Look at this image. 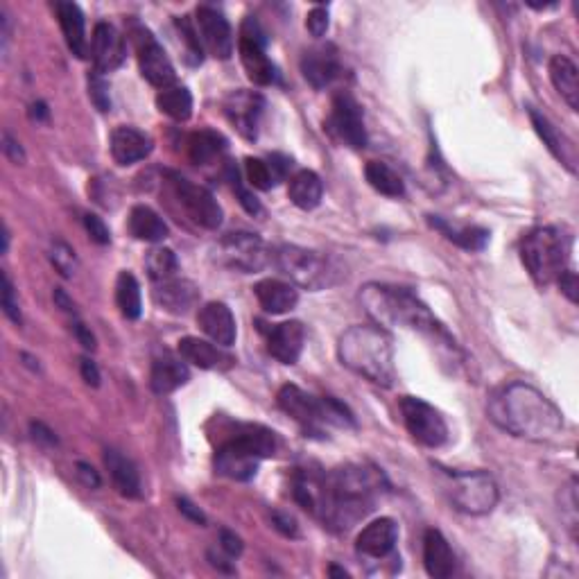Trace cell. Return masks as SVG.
<instances>
[{
	"instance_id": "obj_7",
	"label": "cell",
	"mask_w": 579,
	"mask_h": 579,
	"mask_svg": "<svg viewBox=\"0 0 579 579\" xmlns=\"http://www.w3.org/2000/svg\"><path fill=\"white\" fill-rule=\"evenodd\" d=\"M272 263L283 276H288L292 285L313 292L337 283V274H340L331 258L299 245H281L272 252Z\"/></svg>"
},
{
	"instance_id": "obj_47",
	"label": "cell",
	"mask_w": 579,
	"mask_h": 579,
	"mask_svg": "<svg viewBox=\"0 0 579 579\" xmlns=\"http://www.w3.org/2000/svg\"><path fill=\"white\" fill-rule=\"evenodd\" d=\"M328 10L326 7H322V5H317V7H313V10L308 12V16H306V28H308V32L313 34L315 39H322L324 34L328 32Z\"/></svg>"
},
{
	"instance_id": "obj_27",
	"label": "cell",
	"mask_w": 579,
	"mask_h": 579,
	"mask_svg": "<svg viewBox=\"0 0 579 579\" xmlns=\"http://www.w3.org/2000/svg\"><path fill=\"white\" fill-rule=\"evenodd\" d=\"M423 566L435 579H446L455 573V552L439 530L423 534Z\"/></svg>"
},
{
	"instance_id": "obj_59",
	"label": "cell",
	"mask_w": 579,
	"mask_h": 579,
	"mask_svg": "<svg viewBox=\"0 0 579 579\" xmlns=\"http://www.w3.org/2000/svg\"><path fill=\"white\" fill-rule=\"evenodd\" d=\"M328 575H335V577H349L347 570H344V568H335V566L328 568Z\"/></svg>"
},
{
	"instance_id": "obj_2",
	"label": "cell",
	"mask_w": 579,
	"mask_h": 579,
	"mask_svg": "<svg viewBox=\"0 0 579 579\" xmlns=\"http://www.w3.org/2000/svg\"><path fill=\"white\" fill-rule=\"evenodd\" d=\"M489 419L507 435L550 442L564 430V414L546 394L527 383H509L489 396Z\"/></svg>"
},
{
	"instance_id": "obj_18",
	"label": "cell",
	"mask_w": 579,
	"mask_h": 579,
	"mask_svg": "<svg viewBox=\"0 0 579 579\" xmlns=\"http://www.w3.org/2000/svg\"><path fill=\"white\" fill-rule=\"evenodd\" d=\"M127 57L125 37L120 34L116 25L98 23L93 28L91 37V59L98 73H111L123 66Z\"/></svg>"
},
{
	"instance_id": "obj_52",
	"label": "cell",
	"mask_w": 579,
	"mask_h": 579,
	"mask_svg": "<svg viewBox=\"0 0 579 579\" xmlns=\"http://www.w3.org/2000/svg\"><path fill=\"white\" fill-rule=\"evenodd\" d=\"M73 333L77 337V342H80L86 351L98 349V344H95V335L91 333V328L86 326L84 322H80V319H75V322H73Z\"/></svg>"
},
{
	"instance_id": "obj_15",
	"label": "cell",
	"mask_w": 579,
	"mask_h": 579,
	"mask_svg": "<svg viewBox=\"0 0 579 579\" xmlns=\"http://www.w3.org/2000/svg\"><path fill=\"white\" fill-rule=\"evenodd\" d=\"M265 109V100L261 93L256 91H231L224 98V116L233 125L236 132L247 138V141H256L258 127H261V116Z\"/></svg>"
},
{
	"instance_id": "obj_30",
	"label": "cell",
	"mask_w": 579,
	"mask_h": 579,
	"mask_svg": "<svg viewBox=\"0 0 579 579\" xmlns=\"http://www.w3.org/2000/svg\"><path fill=\"white\" fill-rule=\"evenodd\" d=\"M190 380L188 365L181 358L175 356H161L154 360L150 371V387L154 394L166 396L177 392L179 387H184Z\"/></svg>"
},
{
	"instance_id": "obj_25",
	"label": "cell",
	"mask_w": 579,
	"mask_h": 579,
	"mask_svg": "<svg viewBox=\"0 0 579 579\" xmlns=\"http://www.w3.org/2000/svg\"><path fill=\"white\" fill-rule=\"evenodd\" d=\"M530 118H532V125H534V132L539 134V138L543 141V145L550 150L552 157H555L561 166H566L568 172H577V148L575 143L570 141V138L559 132V129L550 123V120L539 114L537 109H530Z\"/></svg>"
},
{
	"instance_id": "obj_6",
	"label": "cell",
	"mask_w": 579,
	"mask_h": 579,
	"mask_svg": "<svg viewBox=\"0 0 579 579\" xmlns=\"http://www.w3.org/2000/svg\"><path fill=\"white\" fill-rule=\"evenodd\" d=\"M570 243L573 240L559 227H539L527 233L521 243V261L534 283L541 288L557 283L568 270Z\"/></svg>"
},
{
	"instance_id": "obj_49",
	"label": "cell",
	"mask_w": 579,
	"mask_h": 579,
	"mask_svg": "<svg viewBox=\"0 0 579 579\" xmlns=\"http://www.w3.org/2000/svg\"><path fill=\"white\" fill-rule=\"evenodd\" d=\"M557 285L561 288V295H564L570 304H577L579 283H577V274L573 270H566L564 274H561L557 279Z\"/></svg>"
},
{
	"instance_id": "obj_32",
	"label": "cell",
	"mask_w": 579,
	"mask_h": 579,
	"mask_svg": "<svg viewBox=\"0 0 579 579\" xmlns=\"http://www.w3.org/2000/svg\"><path fill=\"white\" fill-rule=\"evenodd\" d=\"M550 80L557 93L566 100V105L579 111V71L573 59L566 55H555L550 59Z\"/></svg>"
},
{
	"instance_id": "obj_45",
	"label": "cell",
	"mask_w": 579,
	"mask_h": 579,
	"mask_svg": "<svg viewBox=\"0 0 579 579\" xmlns=\"http://www.w3.org/2000/svg\"><path fill=\"white\" fill-rule=\"evenodd\" d=\"M89 98L95 105V109L102 111V114H107L111 109V93H109V82L102 77V73L93 71L89 75Z\"/></svg>"
},
{
	"instance_id": "obj_41",
	"label": "cell",
	"mask_w": 579,
	"mask_h": 579,
	"mask_svg": "<svg viewBox=\"0 0 579 579\" xmlns=\"http://www.w3.org/2000/svg\"><path fill=\"white\" fill-rule=\"evenodd\" d=\"M245 172H247L249 184L258 190H270L279 184V181H283L279 172H276V168L272 166L270 159L247 157L245 159Z\"/></svg>"
},
{
	"instance_id": "obj_23",
	"label": "cell",
	"mask_w": 579,
	"mask_h": 579,
	"mask_svg": "<svg viewBox=\"0 0 579 579\" xmlns=\"http://www.w3.org/2000/svg\"><path fill=\"white\" fill-rule=\"evenodd\" d=\"M197 324L202 331L211 337V342L220 347H231L236 342V319H233L231 308L222 301H209L197 313Z\"/></svg>"
},
{
	"instance_id": "obj_29",
	"label": "cell",
	"mask_w": 579,
	"mask_h": 579,
	"mask_svg": "<svg viewBox=\"0 0 579 579\" xmlns=\"http://www.w3.org/2000/svg\"><path fill=\"white\" fill-rule=\"evenodd\" d=\"M105 466L109 469L111 482L120 496L125 498H141L143 485H141V475H138L136 464L125 457L116 448H107L105 451Z\"/></svg>"
},
{
	"instance_id": "obj_4",
	"label": "cell",
	"mask_w": 579,
	"mask_h": 579,
	"mask_svg": "<svg viewBox=\"0 0 579 579\" xmlns=\"http://www.w3.org/2000/svg\"><path fill=\"white\" fill-rule=\"evenodd\" d=\"M337 358L353 374L369 383L392 387L396 383L392 335L378 324H356L337 340Z\"/></svg>"
},
{
	"instance_id": "obj_42",
	"label": "cell",
	"mask_w": 579,
	"mask_h": 579,
	"mask_svg": "<svg viewBox=\"0 0 579 579\" xmlns=\"http://www.w3.org/2000/svg\"><path fill=\"white\" fill-rule=\"evenodd\" d=\"M48 258H50V263L55 265V270L64 276V279H73L75 272H77V265H80L77 263L75 249L59 238H55L53 243H50Z\"/></svg>"
},
{
	"instance_id": "obj_35",
	"label": "cell",
	"mask_w": 579,
	"mask_h": 579,
	"mask_svg": "<svg viewBox=\"0 0 579 579\" xmlns=\"http://www.w3.org/2000/svg\"><path fill=\"white\" fill-rule=\"evenodd\" d=\"M224 152H227V141L222 134L211 132V129H202L188 138V157L195 166H206V163L220 159Z\"/></svg>"
},
{
	"instance_id": "obj_56",
	"label": "cell",
	"mask_w": 579,
	"mask_h": 579,
	"mask_svg": "<svg viewBox=\"0 0 579 579\" xmlns=\"http://www.w3.org/2000/svg\"><path fill=\"white\" fill-rule=\"evenodd\" d=\"M30 432L32 437L37 439L39 444H46V446H57V437L55 432L43 426V423H30Z\"/></svg>"
},
{
	"instance_id": "obj_36",
	"label": "cell",
	"mask_w": 579,
	"mask_h": 579,
	"mask_svg": "<svg viewBox=\"0 0 579 579\" xmlns=\"http://www.w3.org/2000/svg\"><path fill=\"white\" fill-rule=\"evenodd\" d=\"M157 107L172 120H177V123H186L193 116V95H190L186 86L172 84L159 91Z\"/></svg>"
},
{
	"instance_id": "obj_14",
	"label": "cell",
	"mask_w": 579,
	"mask_h": 579,
	"mask_svg": "<svg viewBox=\"0 0 579 579\" xmlns=\"http://www.w3.org/2000/svg\"><path fill=\"white\" fill-rule=\"evenodd\" d=\"M331 125L333 134L340 138L344 145H349L353 150H362L367 145V127H365V114L358 100L349 93H337L333 98V111H331Z\"/></svg>"
},
{
	"instance_id": "obj_17",
	"label": "cell",
	"mask_w": 579,
	"mask_h": 579,
	"mask_svg": "<svg viewBox=\"0 0 579 579\" xmlns=\"http://www.w3.org/2000/svg\"><path fill=\"white\" fill-rule=\"evenodd\" d=\"M276 401H279V408L288 414V417L295 419L306 432H319L322 426H326L322 399H315V396H310L308 392L301 390V387L283 385Z\"/></svg>"
},
{
	"instance_id": "obj_51",
	"label": "cell",
	"mask_w": 579,
	"mask_h": 579,
	"mask_svg": "<svg viewBox=\"0 0 579 579\" xmlns=\"http://www.w3.org/2000/svg\"><path fill=\"white\" fill-rule=\"evenodd\" d=\"M3 152H5L7 159H10L12 163H16V166H21V163H25V152L21 148V143L16 141V138L10 132L3 134Z\"/></svg>"
},
{
	"instance_id": "obj_50",
	"label": "cell",
	"mask_w": 579,
	"mask_h": 579,
	"mask_svg": "<svg viewBox=\"0 0 579 579\" xmlns=\"http://www.w3.org/2000/svg\"><path fill=\"white\" fill-rule=\"evenodd\" d=\"M272 523L276 530H279L283 537H290V539H297L299 537V527L297 521L288 514H281V512H274L272 514Z\"/></svg>"
},
{
	"instance_id": "obj_39",
	"label": "cell",
	"mask_w": 579,
	"mask_h": 579,
	"mask_svg": "<svg viewBox=\"0 0 579 579\" xmlns=\"http://www.w3.org/2000/svg\"><path fill=\"white\" fill-rule=\"evenodd\" d=\"M116 304L125 319H138L143 310L141 285L132 272H120L116 281Z\"/></svg>"
},
{
	"instance_id": "obj_21",
	"label": "cell",
	"mask_w": 579,
	"mask_h": 579,
	"mask_svg": "<svg viewBox=\"0 0 579 579\" xmlns=\"http://www.w3.org/2000/svg\"><path fill=\"white\" fill-rule=\"evenodd\" d=\"M152 297L157 304L172 315H188L197 304H200V288L188 279H170L154 283Z\"/></svg>"
},
{
	"instance_id": "obj_12",
	"label": "cell",
	"mask_w": 579,
	"mask_h": 579,
	"mask_svg": "<svg viewBox=\"0 0 579 579\" xmlns=\"http://www.w3.org/2000/svg\"><path fill=\"white\" fill-rule=\"evenodd\" d=\"M134 46H136V57H138V68H141V75L157 89H166L172 86L177 80L175 66H172L170 57L166 50H163L157 37L143 25H136L134 32Z\"/></svg>"
},
{
	"instance_id": "obj_9",
	"label": "cell",
	"mask_w": 579,
	"mask_h": 579,
	"mask_svg": "<svg viewBox=\"0 0 579 579\" xmlns=\"http://www.w3.org/2000/svg\"><path fill=\"white\" fill-rule=\"evenodd\" d=\"M215 261L229 267V270L256 274L272 263V249L256 233L233 231L227 233L215 247Z\"/></svg>"
},
{
	"instance_id": "obj_33",
	"label": "cell",
	"mask_w": 579,
	"mask_h": 579,
	"mask_svg": "<svg viewBox=\"0 0 579 579\" xmlns=\"http://www.w3.org/2000/svg\"><path fill=\"white\" fill-rule=\"evenodd\" d=\"M127 227L129 233H132L136 240H143V243H161L170 233L166 220H163L157 211H152L150 206L143 204L134 206L132 213H129Z\"/></svg>"
},
{
	"instance_id": "obj_54",
	"label": "cell",
	"mask_w": 579,
	"mask_h": 579,
	"mask_svg": "<svg viewBox=\"0 0 579 579\" xmlns=\"http://www.w3.org/2000/svg\"><path fill=\"white\" fill-rule=\"evenodd\" d=\"M80 371H82V378H84V383L86 385H91V387H100V369L98 365L91 358H82L80 360Z\"/></svg>"
},
{
	"instance_id": "obj_34",
	"label": "cell",
	"mask_w": 579,
	"mask_h": 579,
	"mask_svg": "<svg viewBox=\"0 0 579 579\" xmlns=\"http://www.w3.org/2000/svg\"><path fill=\"white\" fill-rule=\"evenodd\" d=\"M288 195L290 202L297 206L301 211H313L322 204L324 197V184L319 179L317 172L313 170H299L295 177L290 179L288 186Z\"/></svg>"
},
{
	"instance_id": "obj_31",
	"label": "cell",
	"mask_w": 579,
	"mask_h": 579,
	"mask_svg": "<svg viewBox=\"0 0 579 579\" xmlns=\"http://www.w3.org/2000/svg\"><path fill=\"white\" fill-rule=\"evenodd\" d=\"M55 10L59 16V25H62L66 46L71 48V53L75 57L84 59L86 50H89V41H86V21L80 5L66 3L64 0V3L55 5Z\"/></svg>"
},
{
	"instance_id": "obj_13",
	"label": "cell",
	"mask_w": 579,
	"mask_h": 579,
	"mask_svg": "<svg viewBox=\"0 0 579 579\" xmlns=\"http://www.w3.org/2000/svg\"><path fill=\"white\" fill-rule=\"evenodd\" d=\"M238 53L240 62H243L247 77L258 86H272L276 82V68L265 55V39L258 23L249 16L243 23L238 39Z\"/></svg>"
},
{
	"instance_id": "obj_53",
	"label": "cell",
	"mask_w": 579,
	"mask_h": 579,
	"mask_svg": "<svg viewBox=\"0 0 579 579\" xmlns=\"http://www.w3.org/2000/svg\"><path fill=\"white\" fill-rule=\"evenodd\" d=\"M177 507H179V512L184 514L186 518H190V521L197 523V525H206V514L202 512L200 507L190 503L188 498H177Z\"/></svg>"
},
{
	"instance_id": "obj_37",
	"label": "cell",
	"mask_w": 579,
	"mask_h": 579,
	"mask_svg": "<svg viewBox=\"0 0 579 579\" xmlns=\"http://www.w3.org/2000/svg\"><path fill=\"white\" fill-rule=\"evenodd\" d=\"M365 177L369 181V186L380 195L392 197V200H399V197L405 195V184L399 177V172L392 170L383 161H369L365 168Z\"/></svg>"
},
{
	"instance_id": "obj_8",
	"label": "cell",
	"mask_w": 579,
	"mask_h": 579,
	"mask_svg": "<svg viewBox=\"0 0 579 579\" xmlns=\"http://www.w3.org/2000/svg\"><path fill=\"white\" fill-rule=\"evenodd\" d=\"M448 496L455 509L469 516L494 512L500 491L496 480L485 471H462L448 475Z\"/></svg>"
},
{
	"instance_id": "obj_11",
	"label": "cell",
	"mask_w": 579,
	"mask_h": 579,
	"mask_svg": "<svg viewBox=\"0 0 579 579\" xmlns=\"http://www.w3.org/2000/svg\"><path fill=\"white\" fill-rule=\"evenodd\" d=\"M401 417L414 442L426 448H439L448 442V426L442 412L417 396H403Z\"/></svg>"
},
{
	"instance_id": "obj_10",
	"label": "cell",
	"mask_w": 579,
	"mask_h": 579,
	"mask_svg": "<svg viewBox=\"0 0 579 579\" xmlns=\"http://www.w3.org/2000/svg\"><path fill=\"white\" fill-rule=\"evenodd\" d=\"M166 177H168L172 193H175L179 204L184 206V211L190 215V220L209 231L220 229V224L224 220V211L209 188L197 186L190 179L181 177L179 172H172V170L166 172Z\"/></svg>"
},
{
	"instance_id": "obj_19",
	"label": "cell",
	"mask_w": 579,
	"mask_h": 579,
	"mask_svg": "<svg viewBox=\"0 0 579 579\" xmlns=\"http://www.w3.org/2000/svg\"><path fill=\"white\" fill-rule=\"evenodd\" d=\"M306 331L301 322H281L267 331V351L283 365H297L304 353Z\"/></svg>"
},
{
	"instance_id": "obj_43",
	"label": "cell",
	"mask_w": 579,
	"mask_h": 579,
	"mask_svg": "<svg viewBox=\"0 0 579 579\" xmlns=\"http://www.w3.org/2000/svg\"><path fill=\"white\" fill-rule=\"evenodd\" d=\"M324 408V423L326 426H337V428H353L356 426V419L349 412L347 405H342L340 401H335L333 396H324L322 399Z\"/></svg>"
},
{
	"instance_id": "obj_55",
	"label": "cell",
	"mask_w": 579,
	"mask_h": 579,
	"mask_svg": "<svg viewBox=\"0 0 579 579\" xmlns=\"http://www.w3.org/2000/svg\"><path fill=\"white\" fill-rule=\"evenodd\" d=\"M77 478H80L86 487L89 489H98L102 485V480H100V475L98 471L93 469L91 464H86V462H80L77 464Z\"/></svg>"
},
{
	"instance_id": "obj_24",
	"label": "cell",
	"mask_w": 579,
	"mask_h": 579,
	"mask_svg": "<svg viewBox=\"0 0 579 579\" xmlns=\"http://www.w3.org/2000/svg\"><path fill=\"white\" fill-rule=\"evenodd\" d=\"M301 73H304L310 86L326 89V86H331L337 77H340L342 66L331 46H319L308 50V53L301 57Z\"/></svg>"
},
{
	"instance_id": "obj_20",
	"label": "cell",
	"mask_w": 579,
	"mask_h": 579,
	"mask_svg": "<svg viewBox=\"0 0 579 579\" xmlns=\"http://www.w3.org/2000/svg\"><path fill=\"white\" fill-rule=\"evenodd\" d=\"M111 157L118 166H134V163L148 159L154 150V141L150 134L141 132L136 127H116L111 134Z\"/></svg>"
},
{
	"instance_id": "obj_1",
	"label": "cell",
	"mask_w": 579,
	"mask_h": 579,
	"mask_svg": "<svg viewBox=\"0 0 579 579\" xmlns=\"http://www.w3.org/2000/svg\"><path fill=\"white\" fill-rule=\"evenodd\" d=\"M383 473L369 466L351 464L317 478L315 514L337 532L351 530L353 525L374 512L376 500L383 491Z\"/></svg>"
},
{
	"instance_id": "obj_28",
	"label": "cell",
	"mask_w": 579,
	"mask_h": 579,
	"mask_svg": "<svg viewBox=\"0 0 579 579\" xmlns=\"http://www.w3.org/2000/svg\"><path fill=\"white\" fill-rule=\"evenodd\" d=\"M254 295L267 315L290 313L299 304V290L281 279H263L256 283Z\"/></svg>"
},
{
	"instance_id": "obj_16",
	"label": "cell",
	"mask_w": 579,
	"mask_h": 579,
	"mask_svg": "<svg viewBox=\"0 0 579 579\" xmlns=\"http://www.w3.org/2000/svg\"><path fill=\"white\" fill-rule=\"evenodd\" d=\"M195 25L206 53L213 55L215 59H222V62L224 59H231L236 41H233V30L222 12L209 5L197 7Z\"/></svg>"
},
{
	"instance_id": "obj_48",
	"label": "cell",
	"mask_w": 579,
	"mask_h": 579,
	"mask_svg": "<svg viewBox=\"0 0 579 579\" xmlns=\"http://www.w3.org/2000/svg\"><path fill=\"white\" fill-rule=\"evenodd\" d=\"M220 548L224 550V555L231 557V559L240 557V555H243V550H245L243 539H240L238 534L231 532V530H222L220 532Z\"/></svg>"
},
{
	"instance_id": "obj_26",
	"label": "cell",
	"mask_w": 579,
	"mask_h": 579,
	"mask_svg": "<svg viewBox=\"0 0 579 579\" xmlns=\"http://www.w3.org/2000/svg\"><path fill=\"white\" fill-rule=\"evenodd\" d=\"M177 349H179L181 360L206 371L227 369L233 362L229 353L222 351L224 347L209 340H200V337H184V340H179Z\"/></svg>"
},
{
	"instance_id": "obj_22",
	"label": "cell",
	"mask_w": 579,
	"mask_h": 579,
	"mask_svg": "<svg viewBox=\"0 0 579 579\" xmlns=\"http://www.w3.org/2000/svg\"><path fill=\"white\" fill-rule=\"evenodd\" d=\"M396 541H399V525L394 518H378L358 534L356 550L362 557L383 559L396 548Z\"/></svg>"
},
{
	"instance_id": "obj_44",
	"label": "cell",
	"mask_w": 579,
	"mask_h": 579,
	"mask_svg": "<svg viewBox=\"0 0 579 579\" xmlns=\"http://www.w3.org/2000/svg\"><path fill=\"white\" fill-rule=\"evenodd\" d=\"M0 306H3L5 317L10 319L12 324L21 326L23 324V315H21V304H19V295H16V288L7 272H3V290H0Z\"/></svg>"
},
{
	"instance_id": "obj_46",
	"label": "cell",
	"mask_w": 579,
	"mask_h": 579,
	"mask_svg": "<svg viewBox=\"0 0 579 579\" xmlns=\"http://www.w3.org/2000/svg\"><path fill=\"white\" fill-rule=\"evenodd\" d=\"M84 229H86V233H89V238L93 240V243H98V245H109L111 243L109 227H107L105 222H102V218H98V215L86 213L84 215Z\"/></svg>"
},
{
	"instance_id": "obj_40",
	"label": "cell",
	"mask_w": 579,
	"mask_h": 579,
	"mask_svg": "<svg viewBox=\"0 0 579 579\" xmlns=\"http://www.w3.org/2000/svg\"><path fill=\"white\" fill-rule=\"evenodd\" d=\"M145 267H148V274L154 283L175 279L179 272L177 254L168 247H154L145 258Z\"/></svg>"
},
{
	"instance_id": "obj_57",
	"label": "cell",
	"mask_w": 579,
	"mask_h": 579,
	"mask_svg": "<svg viewBox=\"0 0 579 579\" xmlns=\"http://www.w3.org/2000/svg\"><path fill=\"white\" fill-rule=\"evenodd\" d=\"M53 299H55V304L64 310L66 315H71V317H77V308H75V301L66 295V292L62 288H55L53 292Z\"/></svg>"
},
{
	"instance_id": "obj_38",
	"label": "cell",
	"mask_w": 579,
	"mask_h": 579,
	"mask_svg": "<svg viewBox=\"0 0 579 579\" xmlns=\"http://www.w3.org/2000/svg\"><path fill=\"white\" fill-rule=\"evenodd\" d=\"M430 227L442 231L446 240H451L457 247L462 249H469V252H480V249H485V245L489 243V231L487 229H480V227H464V229H455L451 224L439 220V218H428Z\"/></svg>"
},
{
	"instance_id": "obj_58",
	"label": "cell",
	"mask_w": 579,
	"mask_h": 579,
	"mask_svg": "<svg viewBox=\"0 0 579 579\" xmlns=\"http://www.w3.org/2000/svg\"><path fill=\"white\" fill-rule=\"evenodd\" d=\"M30 116H32L34 120H46V118H48L46 105H43V102H34V105L30 107Z\"/></svg>"
},
{
	"instance_id": "obj_3",
	"label": "cell",
	"mask_w": 579,
	"mask_h": 579,
	"mask_svg": "<svg viewBox=\"0 0 579 579\" xmlns=\"http://www.w3.org/2000/svg\"><path fill=\"white\" fill-rule=\"evenodd\" d=\"M360 304L365 306L367 315L378 326H403L410 328V331H417L423 337H428L432 344L451 353L453 360L460 353L453 335L446 331V326L410 290L385 283H367L360 292Z\"/></svg>"
},
{
	"instance_id": "obj_5",
	"label": "cell",
	"mask_w": 579,
	"mask_h": 579,
	"mask_svg": "<svg viewBox=\"0 0 579 579\" xmlns=\"http://www.w3.org/2000/svg\"><path fill=\"white\" fill-rule=\"evenodd\" d=\"M276 446L279 444H276V435L270 428L256 426V423L236 426V432L215 451V471L238 482L252 480L258 473L261 460L272 457Z\"/></svg>"
}]
</instances>
